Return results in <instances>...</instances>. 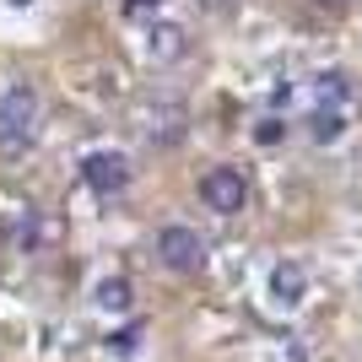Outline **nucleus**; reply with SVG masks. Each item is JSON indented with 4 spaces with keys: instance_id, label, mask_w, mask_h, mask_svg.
Listing matches in <instances>:
<instances>
[{
    "instance_id": "1",
    "label": "nucleus",
    "mask_w": 362,
    "mask_h": 362,
    "mask_svg": "<svg viewBox=\"0 0 362 362\" xmlns=\"http://www.w3.org/2000/svg\"><path fill=\"white\" fill-rule=\"evenodd\" d=\"M33 130H38V92H33V81H11L0 98V151L16 157L33 141Z\"/></svg>"
},
{
    "instance_id": "2",
    "label": "nucleus",
    "mask_w": 362,
    "mask_h": 362,
    "mask_svg": "<svg viewBox=\"0 0 362 362\" xmlns=\"http://www.w3.org/2000/svg\"><path fill=\"white\" fill-rule=\"evenodd\" d=\"M157 259L179 276H195V271H206V238L184 222H168L163 233H157Z\"/></svg>"
},
{
    "instance_id": "3",
    "label": "nucleus",
    "mask_w": 362,
    "mask_h": 362,
    "mask_svg": "<svg viewBox=\"0 0 362 362\" xmlns=\"http://www.w3.org/2000/svg\"><path fill=\"white\" fill-rule=\"evenodd\" d=\"M200 200H206L211 211H222V216H238L243 200H249V179H243V168H233V163L206 168V173H200Z\"/></svg>"
},
{
    "instance_id": "4",
    "label": "nucleus",
    "mask_w": 362,
    "mask_h": 362,
    "mask_svg": "<svg viewBox=\"0 0 362 362\" xmlns=\"http://www.w3.org/2000/svg\"><path fill=\"white\" fill-rule=\"evenodd\" d=\"M81 179L98 189V195H124L130 189V157L124 151H92L81 163Z\"/></svg>"
},
{
    "instance_id": "5",
    "label": "nucleus",
    "mask_w": 362,
    "mask_h": 362,
    "mask_svg": "<svg viewBox=\"0 0 362 362\" xmlns=\"http://www.w3.org/2000/svg\"><path fill=\"white\" fill-rule=\"evenodd\" d=\"M92 303L103 308V314H130V303H136V287H130V276H103Z\"/></svg>"
},
{
    "instance_id": "6",
    "label": "nucleus",
    "mask_w": 362,
    "mask_h": 362,
    "mask_svg": "<svg viewBox=\"0 0 362 362\" xmlns=\"http://www.w3.org/2000/svg\"><path fill=\"white\" fill-rule=\"evenodd\" d=\"M271 292H276V303H298L308 292V271H303L298 259H281L271 271Z\"/></svg>"
},
{
    "instance_id": "7",
    "label": "nucleus",
    "mask_w": 362,
    "mask_h": 362,
    "mask_svg": "<svg viewBox=\"0 0 362 362\" xmlns=\"http://www.w3.org/2000/svg\"><path fill=\"white\" fill-rule=\"evenodd\" d=\"M308 136H314L319 146L341 141V136H346V108H325V103H319L314 114H308Z\"/></svg>"
},
{
    "instance_id": "8",
    "label": "nucleus",
    "mask_w": 362,
    "mask_h": 362,
    "mask_svg": "<svg viewBox=\"0 0 362 362\" xmlns=\"http://www.w3.org/2000/svg\"><path fill=\"white\" fill-rule=\"evenodd\" d=\"M184 54V33L179 28H151V60H173Z\"/></svg>"
},
{
    "instance_id": "9",
    "label": "nucleus",
    "mask_w": 362,
    "mask_h": 362,
    "mask_svg": "<svg viewBox=\"0 0 362 362\" xmlns=\"http://www.w3.org/2000/svg\"><path fill=\"white\" fill-rule=\"evenodd\" d=\"M319 98H325V108H341V98H346V76H341V71L319 76Z\"/></svg>"
},
{
    "instance_id": "10",
    "label": "nucleus",
    "mask_w": 362,
    "mask_h": 362,
    "mask_svg": "<svg viewBox=\"0 0 362 362\" xmlns=\"http://www.w3.org/2000/svg\"><path fill=\"white\" fill-rule=\"evenodd\" d=\"M136 346H141V325H130V330H119L114 341H108V351H119V357H130Z\"/></svg>"
},
{
    "instance_id": "11",
    "label": "nucleus",
    "mask_w": 362,
    "mask_h": 362,
    "mask_svg": "<svg viewBox=\"0 0 362 362\" xmlns=\"http://www.w3.org/2000/svg\"><path fill=\"white\" fill-rule=\"evenodd\" d=\"M281 136H287V130H281V119H259V124H255V141H259V146H276Z\"/></svg>"
},
{
    "instance_id": "12",
    "label": "nucleus",
    "mask_w": 362,
    "mask_h": 362,
    "mask_svg": "<svg viewBox=\"0 0 362 362\" xmlns=\"http://www.w3.org/2000/svg\"><path fill=\"white\" fill-rule=\"evenodd\" d=\"M319 11H351V6H357V0H314Z\"/></svg>"
},
{
    "instance_id": "13",
    "label": "nucleus",
    "mask_w": 362,
    "mask_h": 362,
    "mask_svg": "<svg viewBox=\"0 0 362 362\" xmlns=\"http://www.w3.org/2000/svg\"><path fill=\"white\" fill-rule=\"evenodd\" d=\"M151 6H163V0H124V11H151Z\"/></svg>"
},
{
    "instance_id": "14",
    "label": "nucleus",
    "mask_w": 362,
    "mask_h": 362,
    "mask_svg": "<svg viewBox=\"0 0 362 362\" xmlns=\"http://www.w3.org/2000/svg\"><path fill=\"white\" fill-rule=\"evenodd\" d=\"M11 6H28V0H11Z\"/></svg>"
}]
</instances>
